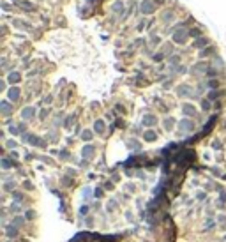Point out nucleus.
Segmentation results:
<instances>
[{
	"instance_id": "f257e3e1",
	"label": "nucleus",
	"mask_w": 226,
	"mask_h": 242,
	"mask_svg": "<svg viewBox=\"0 0 226 242\" xmlns=\"http://www.w3.org/2000/svg\"><path fill=\"white\" fill-rule=\"evenodd\" d=\"M19 235V228H16L14 225H4V237L9 239V241H14L16 237Z\"/></svg>"
},
{
	"instance_id": "f03ea898",
	"label": "nucleus",
	"mask_w": 226,
	"mask_h": 242,
	"mask_svg": "<svg viewBox=\"0 0 226 242\" xmlns=\"http://www.w3.org/2000/svg\"><path fill=\"white\" fill-rule=\"evenodd\" d=\"M23 140L25 141H28L30 145H34V147H46V141L44 140H41L39 136H35V134H25L23 136Z\"/></svg>"
},
{
	"instance_id": "7ed1b4c3",
	"label": "nucleus",
	"mask_w": 226,
	"mask_h": 242,
	"mask_svg": "<svg viewBox=\"0 0 226 242\" xmlns=\"http://www.w3.org/2000/svg\"><path fill=\"white\" fill-rule=\"evenodd\" d=\"M179 129H180V131H184V133H191V131L194 129V124H193L189 118H184V120H180V122H179Z\"/></svg>"
},
{
	"instance_id": "20e7f679",
	"label": "nucleus",
	"mask_w": 226,
	"mask_h": 242,
	"mask_svg": "<svg viewBox=\"0 0 226 242\" xmlns=\"http://www.w3.org/2000/svg\"><path fill=\"white\" fill-rule=\"evenodd\" d=\"M81 156H83L85 159H94V156H95V147H94V145H85L83 150H81Z\"/></svg>"
},
{
	"instance_id": "39448f33",
	"label": "nucleus",
	"mask_w": 226,
	"mask_h": 242,
	"mask_svg": "<svg viewBox=\"0 0 226 242\" xmlns=\"http://www.w3.org/2000/svg\"><path fill=\"white\" fill-rule=\"evenodd\" d=\"M11 225H14L16 228H23V226L27 225V218H25V216H19V214H18V216H12V218H11Z\"/></svg>"
},
{
	"instance_id": "423d86ee",
	"label": "nucleus",
	"mask_w": 226,
	"mask_h": 242,
	"mask_svg": "<svg viewBox=\"0 0 226 242\" xmlns=\"http://www.w3.org/2000/svg\"><path fill=\"white\" fill-rule=\"evenodd\" d=\"M216 226H217V221L214 219V218H205V221H203V232H214L216 230Z\"/></svg>"
},
{
	"instance_id": "0eeeda50",
	"label": "nucleus",
	"mask_w": 226,
	"mask_h": 242,
	"mask_svg": "<svg viewBox=\"0 0 226 242\" xmlns=\"http://www.w3.org/2000/svg\"><path fill=\"white\" fill-rule=\"evenodd\" d=\"M182 113H184L186 117H194V115H196V108H194L191 103H186V104H182Z\"/></svg>"
},
{
	"instance_id": "6e6552de",
	"label": "nucleus",
	"mask_w": 226,
	"mask_h": 242,
	"mask_svg": "<svg viewBox=\"0 0 226 242\" xmlns=\"http://www.w3.org/2000/svg\"><path fill=\"white\" fill-rule=\"evenodd\" d=\"M194 200L196 202H200V203H210L209 202V193L207 191H196V195H194Z\"/></svg>"
},
{
	"instance_id": "1a4fd4ad",
	"label": "nucleus",
	"mask_w": 226,
	"mask_h": 242,
	"mask_svg": "<svg viewBox=\"0 0 226 242\" xmlns=\"http://www.w3.org/2000/svg\"><path fill=\"white\" fill-rule=\"evenodd\" d=\"M177 94H179L180 97H187V96H191V87H189L187 83H184V85H180V87L177 88Z\"/></svg>"
},
{
	"instance_id": "9d476101",
	"label": "nucleus",
	"mask_w": 226,
	"mask_h": 242,
	"mask_svg": "<svg viewBox=\"0 0 226 242\" xmlns=\"http://www.w3.org/2000/svg\"><path fill=\"white\" fill-rule=\"evenodd\" d=\"M16 191V180L11 179V180H5L4 182V193H14Z\"/></svg>"
},
{
	"instance_id": "9b49d317",
	"label": "nucleus",
	"mask_w": 226,
	"mask_h": 242,
	"mask_svg": "<svg viewBox=\"0 0 226 242\" xmlns=\"http://www.w3.org/2000/svg\"><path fill=\"white\" fill-rule=\"evenodd\" d=\"M11 195H12V202H18V203H21V205H23L25 200H27L25 193H21V191H18V189H16L14 193H11Z\"/></svg>"
},
{
	"instance_id": "f8f14e48",
	"label": "nucleus",
	"mask_w": 226,
	"mask_h": 242,
	"mask_svg": "<svg viewBox=\"0 0 226 242\" xmlns=\"http://www.w3.org/2000/svg\"><path fill=\"white\" fill-rule=\"evenodd\" d=\"M21 210H23V205H21V203H18V202H12V203L9 205V212H11L12 216H18Z\"/></svg>"
},
{
	"instance_id": "ddd939ff",
	"label": "nucleus",
	"mask_w": 226,
	"mask_h": 242,
	"mask_svg": "<svg viewBox=\"0 0 226 242\" xmlns=\"http://www.w3.org/2000/svg\"><path fill=\"white\" fill-rule=\"evenodd\" d=\"M141 124L143 126H154V124H157V117L156 115H145L141 118Z\"/></svg>"
},
{
	"instance_id": "4468645a",
	"label": "nucleus",
	"mask_w": 226,
	"mask_h": 242,
	"mask_svg": "<svg viewBox=\"0 0 226 242\" xmlns=\"http://www.w3.org/2000/svg\"><path fill=\"white\" fill-rule=\"evenodd\" d=\"M143 140H145V141H156V140H157V134H156V131H152V129H147V131L143 133Z\"/></svg>"
},
{
	"instance_id": "2eb2a0df",
	"label": "nucleus",
	"mask_w": 226,
	"mask_h": 242,
	"mask_svg": "<svg viewBox=\"0 0 226 242\" xmlns=\"http://www.w3.org/2000/svg\"><path fill=\"white\" fill-rule=\"evenodd\" d=\"M19 94H21V90H19L18 87H12V88L9 90V94H7V96H9V99H11V101H18V99H19Z\"/></svg>"
},
{
	"instance_id": "dca6fc26",
	"label": "nucleus",
	"mask_w": 226,
	"mask_h": 242,
	"mask_svg": "<svg viewBox=\"0 0 226 242\" xmlns=\"http://www.w3.org/2000/svg\"><path fill=\"white\" fill-rule=\"evenodd\" d=\"M173 41L182 44V42H186V41H187V34H186V32H177V34L173 35Z\"/></svg>"
},
{
	"instance_id": "f3484780",
	"label": "nucleus",
	"mask_w": 226,
	"mask_h": 242,
	"mask_svg": "<svg viewBox=\"0 0 226 242\" xmlns=\"http://www.w3.org/2000/svg\"><path fill=\"white\" fill-rule=\"evenodd\" d=\"M34 113H35V110H34V108L30 106V108H25V110L21 111V117H23L25 120H30V118L34 117Z\"/></svg>"
},
{
	"instance_id": "a211bd4d",
	"label": "nucleus",
	"mask_w": 226,
	"mask_h": 242,
	"mask_svg": "<svg viewBox=\"0 0 226 242\" xmlns=\"http://www.w3.org/2000/svg\"><path fill=\"white\" fill-rule=\"evenodd\" d=\"M118 209V202L115 200V198H111V200H108V205H106V210L108 212H115Z\"/></svg>"
},
{
	"instance_id": "6ab92c4d",
	"label": "nucleus",
	"mask_w": 226,
	"mask_h": 242,
	"mask_svg": "<svg viewBox=\"0 0 226 242\" xmlns=\"http://www.w3.org/2000/svg\"><path fill=\"white\" fill-rule=\"evenodd\" d=\"M25 218H27V221H35V219H37V210L27 209V210H25Z\"/></svg>"
},
{
	"instance_id": "aec40b11",
	"label": "nucleus",
	"mask_w": 226,
	"mask_h": 242,
	"mask_svg": "<svg viewBox=\"0 0 226 242\" xmlns=\"http://www.w3.org/2000/svg\"><path fill=\"white\" fill-rule=\"evenodd\" d=\"M124 189H126V193H129V195H134V193L138 191V187H136V184H134V182H126Z\"/></svg>"
},
{
	"instance_id": "412c9836",
	"label": "nucleus",
	"mask_w": 226,
	"mask_h": 242,
	"mask_svg": "<svg viewBox=\"0 0 226 242\" xmlns=\"http://www.w3.org/2000/svg\"><path fill=\"white\" fill-rule=\"evenodd\" d=\"M104 127H106V126H104L103 120H97V122L94 124V131H95L97 134H103V133H104Z\"/></svg>"
},
{
	"instance_id": "4be33fe9",
	"label": "nucleus",
	"mask_w": 226,
	"mask_h": 242,
	"mask_svg": "<svg viewBox=\"0 0 226 242\" xmlns=\"http://www.w3.org/2000/svg\"><path fill=\"white\" fill-rule=\"evenodd\" d=\"M12 166H14V161H11L7 156H4V157H2V168H4V170H9V168H12Z\"/></svg>"
},
{
	"instance_id": "5701e85b",
	"label": "nucleus",
	"mask_w": 226,
	"mask_h": 242,
	"mask_svg": "<svg viewBox=\"0 0 226 242\" xmlns=\"http://www.w3.org/2000/svg\"><path fill=\"white\" fill-rule=\"evenodd\" d=\"M7 80H9V83H18V81L21 80V74H19V73H14V71H12V73H11V74L7 76Z\"/></svg>"
},
{
	"instance_id": "b1692460",
	"label": "nucleus",
	"mask_w": 226,
	"mask_h": 242,
	"mask_svg": "<svg viewBox=\"0 0 226 242\" xmlns=\"http://www.w3.org/2000/svg\"><path fill=\"white\" fill-rule=\"evenodd\" d=\"M11 110H12V108H11L9 101H2V113H4V115H9Z\"/></svg>"
},
{
	"instance_id": "393cba45",
	"label": "nucleus",
	"mask_w": 226,
	"mask_h": 242,
	"mask_svg": "<svg viewBox=\"0 0 226 242\" xmlns=\"http://www.w3.org/2000/svg\"><path fill=\"white\" fill-rule=\"evenodd\" d=\"M163 124H164V127H166L168 131H171V127L175 126V118H171V117H168V118H164V122H163Z\"/></svg>"
},
{
	"instance_id": "a878e982",
	"label": "nucleus",
	"mask_w": 226,
	"mask_h": 242,
	"mask_svg": "<svg viewBox=\"0 0 226 242\" xmlns=\"http://www.w3.org/2000/svg\"><path fill=\"white\" fill-rule=\"evenodd\" d=\"M196 200L194 198H189V196H182V203H184V207H193V203H194Z\"/></svg>"
},
{
	"instance_id": "bb28decb",
	"label": "nucleus",
	"mask_w": 226,
	"mask_h": 242,
	"mask_svg": "<svg viewBox=\"0 0 226 242\" xmlns=\"http://www.w3.org/2000/svg\"><path fill=\"white\" fill-rule=\"evenodd\" d=\"M127 147H129L131 150H136V149H140V141H138V140H129V141H127Z\"/></svg>"
},
{
	"instance_id": "cd10ccee",
	"label": "nucleus",
	"mask_w": 226,
	"mask_h": 242,
	"mask_svg": "<svg viewBox=\"0 0 226 242\" xmlns=\"http://www.w3.org/2000/svg\"><path fill=\"white\" fill-rule=\"evenodd\" d=\"M212 106H210V99H202V110L203 111H209Z\"/></svg>"
},
{
	"instance_id": "c85d7f7f",
	"label": "nucleus",
	"mask_w": 226,
	"mask_h": 242,
	"mask_svg": "<svg viewBox=\"0 0 226 242\" xmlns=\"http://www.w3.org/2000/svg\"><path fill=\"white\" fill-rule=\"evenodd\" d=\"M81 138H83V140H85V141H90V140H92V138H94V134H92V133H90V131H88V129H85V131H83V133H81Z\"/></svg>"
},
{
	"instance_id": "c756f323",
	"label": "nucleus",
	"mask_w": 226,
	"mask_h": 242,
	"mask_svg": "<svg viewBox=\"0 0 226 242\" xmlns=\"http://www.w3.org/2000/svg\"><path fill=\"white\" fill-rule=\"evenodd\" d=\"M23 189H25V191H34L35 187H34V184H32L30 180H25V182H23Z\"/></svg>"
},
{
	"instance_id": "7c9ffc66",
	"label": "nucleus",
	"mask_w": 226,
	"mask_h": 242,
	"mask_svg": "<svg viewBox=\"0 0 226 242\" xmlns=\"http://www.w3.org/2000/svg\"><path fill=\"white\" fill-rule=\"evenodd\" d=\"M168 62H170L171 65H177V64L180 62V57H179V55H173V57H170V60H168Z\"/></svg>"
},
{
	"instance_id": "2f4dec72",
	"label": "nucleus",
	"mask_w": 226,
	"mask_h": 242,
	"mask_svg": "<svg viewBox=\"0 0 226 242\" xmlns=\"http://www.w3.org/2000/svg\"><path fill=\"white\" fill-rule=\"evenodd\" d=\"M210 172H212V173H214L216 177H226V175H223V172H221V168H217V166H214V168H212Z\"/></svg>"
},
{
	"instance_id": "473e14b6",
	"label": "nucleus",
	"mask_w": 226,
	"mask_h": 242,
	"mask_svg": "<svg viewBox=\"0 0 226 242\" xmlns=\"http://www.w3.org/2000/svg\"><path fill=\"white\" fill-rule=\"evenodd\" d=\"M216 221H217V223H221V225H223V223H226V214H225V212L217 214V219H216Z\"/></svg>"
},
{
	"instance_id": "72a5a7b5",
	"label": "nucleus",
	"mask_w": 226,
	"mask_h": 242,
	"mask_svg": "<svg viewBox=\"0 0 226 242\" xmlns=\"http://www.w3.org/2000/svg\"><path fill=\"white\" fill-rule=\"evenodd\" d=\"M18 147V143L14 141V140H9L7 143H5V149H16Z\"/></svg>"
},
{
	"instance_id": "f704fd0d",
	"label": "nucleus",
	"mask_w": 226,
	"mask_h": 242,
	"mask_svg": "<svg viewBox=\"0 0 226 242\" xmlns=\"http://www.w3.org/2000/svg\"><path fill=\"white\" fill-rule=\"evenodd\" d=\"M214 205H216L219 210H226V205L223 203V202H221V200H216V203H214Z\"/></svg>"
},
{
	"instance_id": "c9c22d12",
	"label": "nucleus",
	"mask_w": 226,
	"mask_h": 242,
	"mask_svg": "<svg viewBox=\"0 0 226 242\" xmlns=\"http://www.w3.org/2000/svg\"><path fill=\"white\" fill-rule=\"evenodd\" d=\"M207 42H209V39H200V41H196V48H203Z\"/></svg>"
},
{
	"instance_id": "e433bc0d",
	"label": "nucleus",
	"mask_w": 226,
	"mask_h": 242,
	"mask_svg": "<svg viewBox=\"0 0 226 242\" xmlns=\"http://www.w3.org/2000/svg\"><path fill=\"white\" fill-rule=\"evenodd\" d=\"M104 189H108V191H113L115 187H113V180H108V182H104Z\"/></svg>"
},
{
	"instance_id": "4c0bfd02",
	"label": "nucleus",
	"mask_w": 226,
	"mask_h": 242,
	"mask_svg": "<svg viewBox=\"0 0 226 242\" xmlns=\"http://www.w3.org/2000/svg\"><path fill=\"white\" fill-rule=\"evenodd\" d=\"M221 94H223V92H216V90H214V92H210V94H209V99H217Z\"/></svg>"
},
{
	"instance_id": "58836bf2",
	"label": "nucleus",
	"mask_w": 226,
	"mask_h": 242,
	"mask_svg": "<svg viewBox=\"0 0 226 242\" xmlns=\"http://www.w3.org/2000/svg\"><path fill=\"white\" fill-rule=\"evenodd\" d=\"M94 196H95V198H101V196H104V191H103V189H99V187H97V189H95V191H94Z\"/></svg>"
},
{
	"instance_id": "ea45409f",
	"label": "nucleus",
	"mask_w": 226,
	"mask_h": 242,
	"mask_svg": "<svg viewBox=\"0 0 226 242\" xmlns=\"http://www.w3.org/2000/svg\"><path fill=\"white\" fill-rule=\"evenodd\" d=\"M124 216H126V219H127V221H134V218H133L134 214H133L131 210H126V214H124Z\"/></svg>"
},
{
	"instance_id": "a19ab883",
	"label": "nucleus",
	"mask_w": 226,
	"mask_h": 242,
	"mask_svg": "<svg viewBox=\"0 0 226 242\" xmlns=\"http://www.w3.org/2000/svg\"><path fill=\"white\" fill-rule=\"evenodd\" d=\"M219 200H221L223 203H226V191H225V189L219 191Z\"/></svg>"
},
{
	"instance_id": "79ce46f5",
	"label": "nucleus",
	"mask_w": 226,
	"mask_h": 242,
	"mask_svg": "<svg viewBox=\"0 0 226 242\" xmlns=\"http://www.w3.org/2000/svg\"><path fill=\"white\" fill-rule=\"evenodd\" d=\"M60 157H62L64 161H69V154H67L65 150H62V152H60Z\"/></svg>"
},
{
	"instance_id": "37998d69",
	"label": "nucleus",
	"mask_w": 226,
	"mask_h": 242,
	"mask_svg": "<svg viewBox=\"0 0 226 242\" xmlns=\"http://www.w3.org/2000/svg\"><path fill=\"white\" fill-rule=\"evenodd\" d=\"M150 11H152V5H150V4H145V5H143V12H150Z\"/></svg>"
},
{
	"instance_id": "c03bdc74",
	"label": "nucleus",
	"mask_w": 226,
	"mask_h": 242,
	"mask_svg": "<svg viewBox=\"0 0 226 242\" xmlns=\"http://www.w3.org/2000/svg\"><path fill=\"white\" fill-rule=\"evenodd\" d=\"M212 149H216V150H219V149H221V141H217V140H216V141L212 143Z\"/></svg>"
},
{
	"instance_id": "a18cd8bd",
	"label": "nucleus",
	"mask_w": 226,
	"mask_h": 242,
	"mask_svg": "<svg viewBox=\"0 0 226 242\" xmlns=\"http://www.w3.org/2000/svg\"><path fill=\"white\" fill-rule=\"evenodd\" d=\"M51 99H53V96H46V97H44V104H50Z\"/></svg>"
},
{
	"instance_id": "49530a36",
	"label": "nucleus",
	"mask_w": 226,
	"mask_h": 242,
	"mask_svg": "<svg viewBox=\"0 0 226 242\" xmlns=\"http://www.w3.org/2000/svg\"><path fill=\"white\" fill-rule=\"evenodd\" d=\"M9 131H11V134H18V133H19V131H18V127H16V126H12V127H11V129H9Z\"/></svg>"
},
{
	"instance_id": "de8ad7c7",
	"label": "nucleus",
	"mask_w": 226,
	"mask_h": 242,
	"mask_svg": "<svg viewBox=\"0 0 226 242\" xmlns=\"http://www.w3.org/2000/svg\"><path fill=\"white\" fill-rule=\"evenodd\" d=\"M80 212H81V214H87V212H88V205H83V207L80 209Z\"/></svg>"
},
{
	"instance_id": "09e8293b",
	"label": "nucleus",
	"mask_w": 226,
	"mask_h": 242,
	"mask_svg": "<svg viewBox=\"0 0 226 242\" xmlns=\"http://www.w3.org/2000/svg\"><path fill=\"white\" fill-rule=\"evenodd\" d=\"M39 115H41V118H46V115H48V110H41V113H39Z\"/></svg>"
},
{
	"instance_id": "8fccbe9b",
	"label": "nucleus",
	"mask_w": 226,
	"mask_h": 242,
	"mask_svg": "<svg viewBox=\"0 0 226 242\" xmlns=\"http://www.w3.org/2000/svg\"><path fill=\"white\" fill-rule=\"evenodd\" d=\"M221 228H223V232H226V223H223V225H221Z\"/></svg>"
},
{
	"instance_id": "3c124183",
	"label": "nucleus",
	"mask_w": 226,
	"mask_h": 242,
	"mask_svg": "<svg viewBox=\"0 0 226 242\" xmlns=\"http://www.w3.org/2000/svg\"><path fill=\"white\" fill-rule=\"evenodd\" d=\"M5 242H14V241H9V239H7V241H5Z\"/></svg>"
}]
</instances>
